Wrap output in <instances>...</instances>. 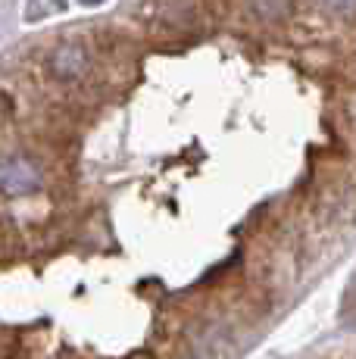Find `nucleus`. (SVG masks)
<instances>
[{"label": "nucleus", "mask_w": 356, "mask_h": 359, "mask_svg": "<svg viewBox=\"0 0 356 359\" xmlns=\"http://www.w3.org/2000/svg\"><path fill=\"white\" fill-rule=\"evenodd\" d=\"M291 10V0H250V13L263 22H278L287 16Z\"/></svg>", "instance_id": "7ed1b4c3"}, {"label": "nucleus", "mask_w": 356, "mask_h": 359, "mask_svg": "<svg viewBox=\"0 0 356 359\" xmlns=\"http://www.w3.org/2000/svg\"><path fill=\"white\" fill-rule=\"evenodd\" d=\"M81 4H85V6H100L104 0H81Z\"/></svg>", "instance_id": "39448f33"}, {"label": "nucleus", "mask_w": 356, "mask_h": 359, "mask_svg": "<svg viewBox=\"0 0 356 359\" xmlns=\"http://www.w3.org/2000/svg\"><path fill=\"white\" fill-rule=\"evenodd\" d=\"M44 69L47 81L57 88H66V91H75V88H85L94 75V53L85 41L78 38H63L44 53Z\"/></svg>", "instance_id": "f257e3e1"}, {"label": "nucleus", "mask_w": 356, "mask_h": 359, "mask_svg": "<svg viewBox=\"0 0 356 359\" xmlns=\"http://www.w3.org/2000/svg\"><path fill=\"white\" fill-rule=\"evenodd\" d=\"M328 4H331L334 10H341V13H353L356 10V0H328Z\"/></svg>", "instance_id": "20e7f679"}, {"label": "nucleus", "mask_w": 356, "mask_h": 359, "mask_svg": "<svg viewBox=\"0 0 356 359\" xmlns=\"http://www.w3.org/2000/svg\"><path fill=\"white\" fill-rule=\"evenodd\" d=\"M44 188V172L25 154L0 156V194L4 197H32Z\"/></svg>", "instance_id": "f03ea898"}]
</instances>
